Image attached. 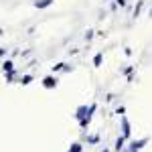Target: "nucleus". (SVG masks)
Returning a JSON list of instances; mask_svg holds the SVG:
<instances>
[{"instance_id":"20e7f679","label":"nucleus","mask_w":152,"mask_h":152,"mask_svg":"<svg viewBox=\"0 0 152 152\" xmlns=\"http://www.w3.org/2000/svg\"><path fill=\"white\" fill-rule=\"evenodd\" d=\"M87 114H89V107H87V105H79V107L75 110V120L79 122L83 118H87ZM89 120H91V118H89Z\"/></svg>"},{"instance_id":"2eb2a0df","label":"nucleus","mask_w":152,"mask_h":152,"mask_svg":"<svg viewBox=\"0 0 152 152\" xmlns=\"http://www.w3.org/2000/svg\"><path fill=\"white\" fill-rule=\"evenodd\" d=\"M132 69H134V67L128 65V67H124V69H122V73H124V75H132Z\"/></svg>"},{"instance_id":"7ed1b4c3","label":"nucleus","mask_w":152,"mask_h":152,"mask_svg":"<svg viewBox=\"0 0 152 152\" xmlns=\"http://www.w3.org/2000/svg\"><path fill=\"white\" fill-rule=\"evenodd\" d=\"M57 85H59L57 75H47V77L43 79V87H45V89H55Z\"/></svg>"},{"instance_id":"4468645a","label":"nucleus","mask_w":152,"mask_h":152,"mask_svg":"<svg viewBox=\"0 0 152 152\" xmlns=\"http://www.w3.org/2000/svg\"><path fill=\"white\" fill-rule=\"evenodd\" d=\"M4 75H6V81L12 83V79H14V75H16V73H14V71H8V73H4Z\"/></svg>"},{"instance_id":"4be33fe9","label":"nucleus","mask_w":152,"mask_h":152,"mask_svg":"<svg viewBox=\"0 0 152 152\" xmlns=\"http://www.w3.org/2000/svg\"><path fill=\"white\" fill-rule=\"evenodd\" d=\"M148 14H150V16H152V6H150V10H148Z\"/></svg>"},{"instance_id":"f257e3e1","label":"nucleus","mask_w":152,"mask_h":152,"mask_svg":"<svg viewBox=\"0 0 152 152\" xmlns=\"http://www.w3.org/2000/svg\"><path fill=\"white\" fill-rule=\"evenodd\" d=\"M148 142H150V138H148V136H144V138H140V140H132L128 146L124 148V152H140L142 148L148 144Z\"/></svg>"},{"instance_id":"a211bd4d","label":"nucleus","mask_w":152,"mask_h":152,"mask_svg":"<svg viewBox=\"0 0 152 152\" xmlns=\"http://www.w3.org/2000/svg\"><path fill=\"white\" fill-rule=\"evenodd\" d=\"M114 4H118V6H126V0H114Z\"/></svg>"},{"instance_id":"aec40b11","label":"nucleus","mask_w":152,"mask_h":152,"mask_svg":"<svg viewBox=\"0 0 152 152\" xmlns=\"http://www.w3.org/2000/svg\"><path fill=\"white\" fill-rule=\"evenodd\" d=\"M6 55V49H0V57H4Z\"/></svg>"},{"instance_id":"423d86ee","label":"nucleus","mask_w":152,"mask_h":152,"mask_svg":"<svg viewBox=\"0 0 152 152\" xmlns=\"http://www.w3.org/2000/svg\"><path fill=\"white\" fill-rule=\"evenodd\" d=\"M124 148H126V138H124V136H118L114 150H116V152H124Z\"/></svg>"},{"instance_id":"0eeeda50","label":"nucleus","mask_w":152,"mask_h":152,"mask_svg":"<svg viewBox=\"0 0 152 152\" xmlns=\"http://www.w3.org/2000/svg\"><path fill=\"white\" fill-rule=\"evenodd\" d=\"M2 71H4V73H8V71H14V63H12L10 59H6V61L2 63Z\"/></svg>"},{"instance_id":"412c9836","label":"nucleus","mask_w":152,"mask_h":152,"mask_svg":"<svg viewBox=\"0 0 152 152\" xmlns=\"http://www.w3.org/2000/svg\"><path fill=\"white\" fill-rule=\"evenodd\" d=\"M102 152H112V150H110V148H104V150H102Z\"/></svg>"},{"instance_id":"6ab92c4d","label":"nucleus","mask_w":152,"mask_h":152,"mask_svg":"<svg viewBox=\"0 0 152 152\" xmlns=\"http://www.w3.org/2000/svg\"><path fill=\"white\" fill-rule=\"evenodd\" d=\"M124 53H126V57H132V49H130V47L124 49Z\"/></svg>"},{"instance_id":"5701e85b","label":"nucleus","mask_w":152,"mask_h":152,"mask_svg":"<svg viewBox=\"0 0 152 152\" xmlns=\"http://www.w3.org/2000/svg\"><path fill=\"white\" fill-rule=\"evenodd\" d=\"M0 35H2V28H0Z\"/></svg>"},{"instance_id":"f03ea898","label":"nucleus","mask_w":152,"mask_h":152,"mask_svg":"<svg viewBox=\"0 0 152 152\" xmlns=\"http://www.w3.org/2000/svg\"><path fill=\"white\" fill-rule=\"evenodd\" d=\"M120 126H122V136H124L126 140H130V136H132V126H130V120L126 118V114L120 116Z\"/></svg>"},{"instance_id":"6e6552de","label":"nucleus","mask_w":152,"mask_h":152,"mask_svg":"<svg viewBox=\"0 0 152 152\" xmlns=\"http://www.w3.org/2000/svg\"><path fill=\"white\" fill-rule=\"evenodd\" d=\"M142 8H144V0H138V4H136V8H134V12H132V16L136 18V16H140Z\"/></svg>"},{"instance_id":"9b49d317","label":"nucleus","mask_w":152,"mask_h":152,"mask_svg":"<svg viewBox=\"0 0 152 152\" xmlns=\"http://www.w3.org/2000/svg\"><path fill=\"white\" fill-rule=\"evenodd\" d=\"M91 124V120L89 118H83V120H79V128L81 130H87V126Z\"/></svg>"},{"instance_id":"f8f14e48","label":"nucleus","mask_w":152,"mask_h":152,"mask_svg":"<svg viewBox=\"0 0 152 152\" xmlns=\"http://www.w3.org/2000/svg\"><path fill=\"white\" fill-rule=\"evenodd\" d=\"M20 83H23V85H28V83H33V75H23V77H20Z\"/></svg>"},{"instance_id":"ddd939ff","label":"nucleus","mask_w":152,"mask_h":152,"mask_svg":"<svg viewBox=\"0 0 152 152\" xmlns=\"http://www.w3.org/2000/svg\"><path fill=\"white\" fill-rule=\"evenodd\" d=\"M99 142V136L97 134H91V136H87V144H97Z\"/></svg>"},{"instance_id":"dca6fc26","label":"nucleus","mask_w":152,"mask_h":152,"mask_svg":"<svg viewBox=\"0 0 152 152\" xmlns=\"http://www.w3.org/2000/svg\"><path fill=\"white\" fill-rule=\"evenodd\" d=\"M116 114H118V116H124V114H126V107H124V105H120V107L116 110Z\"/></svg>"},{"instance_id":"b1692460","label":"nucleus","mask_w":152,"mask_h":152,"mask_svg":"<svg viewBox=\"0 0 152 152\" xmlns=\"http://www.w3.org/2000/svg\"><path fill=\"white\" fill-rule=\"evenodd\" d=\"M67 152H71V150H67Z\"/></svg>"},{"instance_id":"f3484780","label":"nucleus","mask_w":152,"mask_h":152,"mask_svg":"<svg viewBox=\"0 0 152 152\" xmlns=\"http://www.w3.org/2000/svg\"><path fill=\"white\" fill-rule=\"evenodd\" d=\"M91 39H94V31H87L85 33V41H91Z\"/></svg>"},{"instance_id":"9d476101","label":"nucleus","mask_w":152,"mask_h":152,"mask_svg":"<svg viewBox=\"0 0 152 152\" xmlns=\"http://www.w3.org/2000/svg\"><path fill=\"white\" fill-rule=\"evenodd\" d=\"M69 150L71 152H83V144L81 142H73V144L69 146Z\"/></svg>"},{"instance_id":"39448f33","label":"nucleus","mask_w":152,"mask_h":152,"mask_svg":"<svg viewBox=\"0 0 152 152\" xmlns=\"http://www.w3.org/2000/svg\"><path fill=\"white\" fill-rule=\"evenodd\" d=\"M53 2H55V0H35V2H33V6L39 8V10H43V8H49Z\"/></svg>"},{"instance_id":"1a4fd4ad","label":"nucleus","mask_w":152,"mask_h":152,"mask_svg":"<svg viewBox=\"0 0 152 152\" xmlns=\"http://www.w3.org/2000/svg\"><path fill=\"white\" fill-rule=\"evenodd\" d=\"M102 61H104V53H95V57H94V67H102Z\"/></svg>"}]
</instances>
